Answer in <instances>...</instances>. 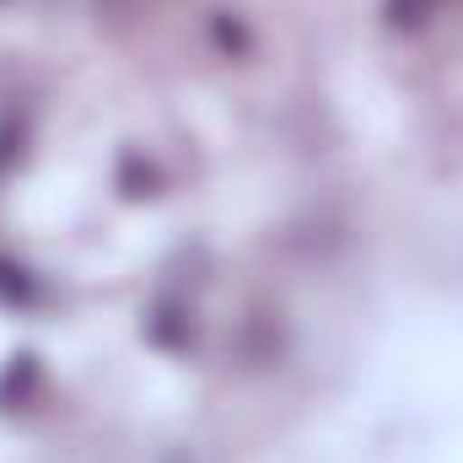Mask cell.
Masks as SVG:
<instances>
[{
    "mask_svg": "<svg viewBox=\"0 0 463 463\" xmlns=\"http://www.w3.org/2000/svg\"><path fill=\"white\" fill-rule=\"evenodd\" d=\"M0 297H5V302H27V297H33V280H27L22 264H5V259H0Z\"/></svg>",
    "mask_w": 463,
    "mask_h": 463,
    "instance_id": "obj_1",
    "label": "cell"
},
{
    "mask_svg": "<svg viewBox=\"0 0 463 463\" xmlns=\"http://www.w3.org/2000/svg\"><path fill=\"white\" fill-rule=\"evenodd\" d=\"M388 11H393V22H420L431 11V0H393Z\"/></svg>",
    "mask_w": 463,
    "mask_h": 463,
    "instance_id": "obj_2",
    "label": "cell"
}]
</instances>
